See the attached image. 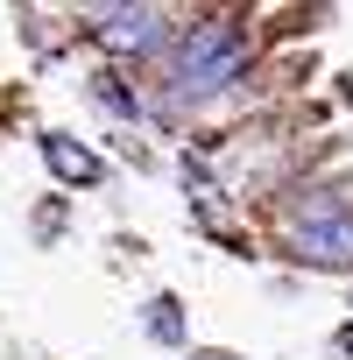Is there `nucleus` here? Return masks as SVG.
Returning <instances> with one entry per match:
<instances>
[{
  "label": "nucleus",
  "instance_id": "1",
  "mask_svg": "<svg viewBox=\"0 0 353 360\" xmlns=\"http://www.w3.org/2000/svg\"><path fill=\"white\" fill-rule=\"evenodd\" d=\"M248 64V36L233 22H191V36L176 43V99H205L219 85H233Z\"/></svg>",
  "mask_w": 353,
  "mask_h": 360
},
{
  "label": "nucleus",
  "instance_id": "2",
  "mask_svg": "<svg viewBox=\"0 0 353 360\" xmlns=\"http://www.w3.org/2000/svg\"><path fill=\"white\" fill-rule=\"evenodd\" d=\"M290 255L311 269H353V212L339 198H311L290 226Z\"/></svg>",
  "mask_w": 353,
  "mask_h": 360
},
{
  "label": "nucleus",
  "instance_id": "3",
  "mask_svg": "<svg viewBox=\"0 0 353 360\" xmlns=\"http://www.w3.org/2000/svg\"><path fill=\"white\" fill-rule=\"evenodd\" d=\"M162 29H169L162 8H99V15H92V36H99L106 50H155Z\"/></svg>",
  "mask_w": 353,
  "mask_h": 360
},
{
  "label": "nucleus",
  "instance_id": "4",
  "mask_svg": "<svg viewBox=\"0 0 353 360\" xmlns=\"http://www.w3.org/2000/svg\"><path fill=\"white\" fill-rule=\"evenodd\" d=\"M43 162L64 176V184H99V176H106V162L85 141H71V134H43Z\"/></svg>",
  "mask_w": 353,
  "mask_h": 360
},
{
  "label": "nucleus",
  "instance_id": "5",
  "mask_svg": "<svg viewBox=\"0 0 353 360\" xmlns=\"http://www.w3.org/2000/svg\"><path fill=\"white\" fill-rule=\"evenodd\" d=\"M141 325H148V339H162V346L184 339V311H176V297H155V304L141 311Z\"/></svg>",
  "mask_w": 353,
  "mask_h": 360
},
{
  "label": "nucleus",
  "instance_id": "6",
  "mask_svg": "<svg viewBox=\"0 0 353 360\" xmlns=\"http://www.w3.org/2000/svg\"><path fill=\"white\" fill-rule=\"evenodd\" d=\"M332 353H339V360H353V325H339V339H332Z\"/></svg>",
  "mask_w": 353,
  "mask_h": 360
},
{
  "label": "nucleus",
  "instance_id": "7",
  "mask_svg": "<svg viewBox=\"0 0 353 360\" xmlns=\"http://www.w3.org/2000/svg\"><path fill=\"white\" fill-rule=\"evenodd\" d=\"M191 360H233V353H219V346H212V353H191Z\"/></svg>",
  "mask_w": 353,
  "mask_h": 360
}]
</instances>
